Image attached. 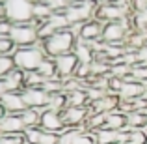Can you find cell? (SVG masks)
<instances>
[{
  "mask_svg": "<svg viewBox=\"0 0 147 144\" xmlns=\"http://www.w3.org/2000/svg\"><path fill=\"white\" fill-rule=\"evenodd\" d=\"M47 58L45 54V49H43V41H37L34 47H22V49H17L13 53V62H15V68L21 69L24 73H30V71H37V68L41 66V62Z\"/></svg>",
  "mask_w": 147,
  "mask_h": 144,
  "instance_id": "cell-1",
  "label": "cell"
},
{
  "mask_svg": "<svg viewBox=\"0 0 147 144\" xmlns=\"http://www.w3.org/2000/svg\"><path fill=\"white\" fill-rule=\"evenodd\" d=\"M76 40L69 30H61V32H56L49 38V40L43 41V49L47 58H58V56H63V54H71L75 51Z\"/></svg>",
  "mask_w": 147,
  "mask_h": 144,
  "instance_id": "cell-2",
  "label": "cell"
},
{
  "mask_svg": "<svg viewBox=\"0 0 147 144\" xmlns=\"http://www.w3.org/2000/svg\"><path fill=\"white\" fill-rule=\"evenodd\" d=\"M4 6H6V19L11 25H28L34 21V4L28 0H4Z\"/></svg>",
  "mask_w": 147,
  "mask_h": 144,
  "instance_id": "cell-3",
  "label": "cell"
},
{
  "mask_svg": "<svg viewBox=\"0 0 147 144\" xmlns=\"http://www.w3.org/2000/svg\"><path fill=\"white\" fill-rule=\"evenodd\" d=\"M97 0H88L82 4H75V6H69L65 10V19H67L69 26L73 25H84V23L95 19V11H97Z\"/></svg>",
  "mask_w": 147,
  "mask_h": 144,
  "instance_id": "cell-4",
  "label": "cell"
},
{
  "mask_svg": "<svg viewBox=\"0 0 147 144\" xmlns=\"http://www.w3.org/2000/svg\"><path fill=\"white\" fill-rule=\"evenodd\" d=\"M9 40L15 43L17 49L22 47H34V45L39 41V32H37V26L34 23L28 25H13L9 32Z\"/></svg>",
  "mask_w": 147,
  "mask_h": 144,
  "instance_id": "cell-5",
  "label": "cell"
},
{
  "mask_svg": "<svg viewBox=\"0 0 147 144\" xmlns=\"http://www.w3.org/2000/svg\"><path fill=\"white\" fill-rule=\"evenodd\" d=\"M130 17V11L125 8L117 6V4H99L97 11H95V19L100 21L102 25L108 23H121Z\"/></svg>",
  "mask_w": 147,
  "mask_h": 144,
  "instance_id": "cell-6",
  "label": "cell"
},
{
  "mask_svg": "<svg viewBox=\"0 0 147 144\" xmlns=\"http://www.w3.org/2000/svg\"><path fill=\"white\" fill-rule=\"evenodd\" d=\"M21 94H22V99H24V103H26L28 109L43 112L50 105V96L43 88H24Z\"/></svg>",
  "mask_w": 147,
  "mask_h": 144,
  "instance_id": "cell-7",
  "label": "cell"
},
{
  "mask_svg": "<svg viewBox=\"0 0 147 144\" xmlns=\"http://www.w3.org/2000/svg\"><path fill=\"white\" fill-rule=\"evenodd\" d=\"M39 127L43 131H47V133H56V135H61L67 129L63 124V118H61V112L54 111V109H45L41 112Z\"/></svg>",
  "mask_w": 147,
  "mask_h": 144,
  "instance_id": "cell-8",
  "label": "cell"
},
{
  "mask_svg": "<svg viewBox=\"0 0 147 144\" xmlns=\"http://www.w3.org/2000/svg\"><path fill=\"white\" fill-rule=\"evenodd\" d=\"M54 62H56V71H58V77H60L61 83L67 81V79H73L76 68H78V64H80L75 53L58 56V58H54Z\"/></svg>",
  "mask_w": 147,
  "mask_h": 144,
  "instance_id": "cell-9",
  "label": "cell"
},
{
  "mask_svg": "<svg viewBox=\"0 0 147 144\" xmlns=\"http://www.w3.org/2000/svg\"><path fill=\"white\" fill-rule=\"evenodd\" d=\"M61 118L67 129H76V127H84L88 120V109H78V107H67L61 111Z\"/></svg>",
  "mask_w": 147,
  "mask_h": 144,
  "instance_id": "cell-10",
  "label": "cell"
},
{
  "mask_svg": "<svg viewBox=\"0 0 147 144\" xmlns=\"http://www.w3.org/2000/svg\"><path fill=\"white\" fill-rule=\"evenodd\" d=\"M102 28L104 25L97 19H91V21L84 23L82 28H80V36H78V41H84V43H93V41H99L102 40Z\"/></svg>",
  "mask_w": 147,
  "mask_h": 144,
  "instance_id": "cell-11",
  "label": "cell"
},
{
  "mask_svg": "<svg viewBox=\"0 0 147 144\" xmlns=\"http://www.w3.org/2000/svg\"><path fill=\"white\" fill-rule=\"evenodd\" d=\"M0 103H2L4 111H6L7 114H22V112L28 109L26 103H24V99H22L21 92H7V94L0 99Z\"/></svg>",
  "mask_w": 147,
  "mask_h": 144,
  "instance_id": "cell-12",
  "label": "cell"
},
{
  "mask_svg": "<svg viewBox=\"0 0 147 144\" xmlns=\"http://www.w3.org/2000/svg\"><path fill=\"white\" fill-rule=\"evenodd\" d=\"M24 124L19 114H6L0 120V137L6 135H22L24 133Z\"/></svg>",
  "mask_w": 147,
  "mask_h": 144,
  "instance_id": "cell-13",
  "label": "cell"
},
{
  "mask_svg": "<svg viewBox=\"0 0 147 144\" xmlns=\"http://www.w3.org/2000/svg\"><path fill=\"white\" fill-rule=\"evenodd\" d=\"M145 92H147V84L138 83V81H132V83H123V86H121V90H119L117 97L121 101H130V103H132L136 97L144 96Z\"/></svg>",
  "mask_w": 147,
  "mask_h": 144,
  "instance_id": "cell-14",
  "label": "cell"
},
{
  "mask_svg": "<svg viewBox=\"0 0 147 144\" xmlns=\"http://www.w3.org/2000/svg\"><path fill=\"white\" fill-rule=\"evenodd\" d=\"M104 127L106 129H112V131H130L129 126H127V114L119 111H114V112H108L106 114V122H104Z\"/></svg>",
  "mask_w": 147,
  "mask_h": 144,
  "instance_id": "cell-15",
  "label": "cell"
},
{
  "mask_svg": "<svg viewBox=\"0 0 147 144\" xmlns=\"http://www.w3.org/2000/svg\"><path fill=\"white\" fill-rule=\"evenodd\" d=\"M24 77H26L24 71H21V69L15 68L13 71H11L7 77H4L2 81H4V84H6L7 92H22L24 90Z\"/></svg>",
  "mask_w": 147,
  "mask_h": 144,
  "instance_id": "cell-16",
  "label": "cell"
},
{
  "mask_svg": "<svg viewBox=\"0 0 147 144\" xmlns=\"http://www.w3.org/2000/svg\"><path fill=\"white\" fill-rule=\"evenodd\" d=\"M90 99H88V92L84 88L73 90L67 94V107H78V109H88Z\"/></svg>",
  "mask_w": 147,
  "mask_h": 144,
  "instance_id": "cell-17",
  "label": "cell"
},
{
  "mask_svg": "<svg viewBox=\"0 0 147 144\" xmlns=\"http://www.w3.org/2000/svg\"><path fill=\"white\" fill-rule=\"evenodd\" d=\"M37 73L43 77V81L60 79V77H58V71H56V62H54V58H45V60L41 62V66L37 68Z\"/></svg>",
  "mask_w": 147,
  "mask_h": 144,
  "instance_id": "cell-18",
  "label": "cell"
},
{
  "mask_svg": "<svg viewBox=\"0 0 147 144\" xmlns=\"http://www.w3.org/2000/svg\"><path fill=\"white\" fill-rule=\"evenodd\" d=\"M127 126L130 131L134 129H147V112L134 111L130 114H127Z\"/></svg>",
  "mask_w": 147,
  "mask_h": 144,
  "instance_id": "cell-19",
  "label": "cell"
},
{
  "mask_svg": "<svg viewBox=\"0 0 147 144\" xmlns=\"http://www.w3.org/2000/svg\"><path fill=\"white\" fill-rule=\"evenodd\" d=\"M73 53L76 54V58H78L80 64H93V62H95L93 51H91V47L88 43H84V41H78Z\"/></svg>",
  "mask_w": 147,
  "mask_h": 144,
  "instance_id": "cell-20",
  "label": "cell"
},
{
  "mask_svg": "<svg viewBox=\"0 0 147 144\" xmlns=\"http://www.w3.org/2000/svg\"><path fill=\"white\" fill-rule=\"evenodd\" d=\"M93 137H95V142L97 144H117V141H119V133L117 131L106 129V127L95 131Z\"/></svg>",
  "mask_w": 147,
  "mask_h": 144,
  "instance_id": "cell-21",
  "label": "cell"
},
{
  "mask_svg": "<svg viewBox=\"0 0 147 144\" xmlns=\"http://www.w3.org/2000/svg\"><path fill=\"white\" fill-rule=\"evenodd\" d=\"M24 124V127H39V120H41V112L39 111H34V109H26L22 114H19Z\"/></svg>",
  "mask_w": 147,
  "mask_h": 144,
  "instance_id": "cell-22",
  "label": "cell"
},
{
  "mask_svg": "<svg viewBox=\"0 0 147 144\" xmlns=\"http://www.w3.org/2000/svg\"><path fill=\"white\" fill-rule=\"evenodd\" d=\"M49 25L52 26L56 32H61V30H69V23L65 19V13H52L49 19Z\"/></svg>",
  "mask_w": 147,
  "mask_h": 144,
  "instance_id": "cell-23",
  "label": "cell"
},
{
  "mask_svg": "<svg viewBox=\"0 0 147 144\" xmlns=\"http://www.w3.org/2000/svg\"><path fill=\"white\" fill-rule=\"evenodd\" d=\"M41 133H43V129L41 127H28V129H24V142L26 144H39V139H41Z\"/></svg>",
  "mask_w": 147,
  "mask_h": 144,
  "instance_id": "cell-24",
  "label": "cell"
},
{
  "mask_svg": "<svg viewBox=\"0 0 147 144\" xmlns=\"http://www.w3.org/2000/svg\"><path fill=\"white\" fill-rule=\"evenodd\" d=\"M130 75L138 81V83L147 84V64H136L130 68Z\"/></svg>",
  "mask_w": 147,
  "mask_h": 144,
  "instance_id": "cell-25",
  "label": "cell"
},
{
  "mask_svg": "<svg viewBox=\"0 0 147 144\" xmlns=\"http://www.w3.org/2000/svg\"><path fill=\"white\" fill-rule=\"evenodd\" d=\"M75 79L80 81V83H86V79H93L91 75V64H78L75 71Z\"/></svg>",
  "mask_w": 147,
  "mask_h": 144,
  "instance_id": "cell-26",
  "label": "cell"
},
{
  "mask_svg": "<svg viewBox=\"0 0 147 144\" xmlns=\"http://www.w3.org/2000/svg\"><path fill=\"white\" fill-rule=\"evenodd\" d=\"M127 144H147V131L145 129H134L129 133Z\"/></svg>",
  "mask_w": 147,
  "mask_h": 144,
  "instance_id": "cell-27",
  "label": "cell"
},
{
  "mask_svg": "<svg viewBox=\"0 0 147 144\" xmlns=\"http://www.w3.org/2000/svg\"><path fill=\"white\" fill-rule=\"evenodd\" d=\"M45 4L52 10V13H65V10L69 8L67 0H45Z\"/></svg>",
  "mask_w": 147,
  "mask_h": 144,
  "instance_id": "cell-28",
  "label": "cell"
},
{
  "mask_svg": "<svg viewBox=\"0 0 147 144\" xmlns=\"http://www.w3.org/2000/svg\"><path fill=\"white\" fill-rule=\"evenodd\" d=\"M0 144H26L24 135H6L0 137Z\"/></svg>",
  "mask_w": 147,
  "mask_h": 144,
  "instance_id": "cell-29",
  "label": "cell"
},
{
  "mask_svg": "<svg viewBox=\"0 0 147 144\" xmlns=\"http://www.w3.org/2000/svg\"><path fill=\"white\" fill-rule=\"evenodd\" d=\"M58 142H60V135H56V133H47V131H43V133H41L39 144H58Z\"/></svg>",
  "mask_w": 147,
  "mask_h": 144,
  "instance_id": "cell-30",
  "label": "cell"
},
{
  "mask_svg": "<svg viewBox=\"0 0 147 144\" xmlns=\"http://www.w3.org/2000/svg\"><path fill=\"white\" fill-rule=\"evenodd\" d=\"M75 144H97L95 142L93 133H88V131H82L78 137L75 139Z\"/></svg>",
  "mask_w": 147,
  "mask_h": 144,
  "instance_id": "cell-31",
  "label": "cell"
},
{
  "mask_svg": "<svg viewBox=\"0 0 147 144\" xmlns=\"http://www.w3.org/2000/svg\"><path fill=\"white\" fill-rule=\"evenodd\" d=\"M11 28H13V25H11L7 19H4V21H0V38H7L11 32Z\"/></svg>",
  "mask_w": 147,
  "mask_h": 144,
  "instance_id": "cell-32",
  "label": "cell"
},
{
  "mask_svg": "<svg viewBox=\"0 0 147 144\" xmlns=\"http://www.w3.org/2000/svg\"><path fill=\"white\" fill-rule=\"evenodd\" d=\"M136 64H147V45L136 51Z\"/></svg>",
  "mask_w": 147,
  "mask_h": 144,
  "instance_id": "cell-33",
  "label": "cell"
},
{
  "mask_svg": "<svg viewBox=\"0 0 147 144\" xmlns=\"http://www.w3.org/2000/svg\"><path fill=\"white\" fill-rule=\"evenodd\" d=\"M6 19V6H4V0H0V21Z\"/></svg>",
  "mask_w": 147,
  "mask_h": 144,
  "instance_id": "cell-34",
  "label": "cell"
},
{
  "mask_svg": "<svg viewBox=\"0 0 147 144\" xmlns=\"http://www.w3.org/2000/svg\"><path fill=\"white\" fill-rule=\"evenodd\" d=\"M6 94H7V88H6V84H4V81L0 79V99H2Z\"/></svg>",
  "mask_w": 147,
  "mask_h": 144,
  "instance_id": "cell-35",
  "label": "cell"
},
{
  "mask_svg": "<svg viewBox=\"0 0 147 144\" xmlns=\"http://www.w3.org/2000/svg\"><path fill=\"white\" fill-rule=\"evenodd\" d=\"M82 2H88V0H67L69 6H75V4H82Z\"/></svg>",
  "mask_w": 147,
  "mask_h": 144,
  "instance_id": "cell-36",
  "label": "cell"
},
{
  "mask_svg": "<svg viewBox=\"0 0 147 144\" xmlns=\"http://www.w3.org/2000/svg\"><path fill=\"white\" fill-rule=\"evenodd\" d=\"M117 0H97V4H115Z\"/></svg>",
  "mask_w": 147,
  "mask_h": 144,
  "instance_id": "cell-37",
  "label": "cell"
},
{
  "mask_svg": "<svg viewBox=\"0 0 147 144\" xmlns=\"http://www.w3.org/2000/svg\"><path fill=\"white\" fill-rule=\"evenodd\" d=\"M6 114H7V112H6V111H4V107H2V103H0V120H2V118H4V116H6Z\"/></svg>",
  "mask_w": 147,
  "mask_h": 144,
  "instance_id": "cell-38",
  "label": "cell"
},
{
  "mask_svg": "<svg viewBox=\"0 0 147 144\" xmlns=\"http://www.w3.org/2000/svg\"><path fill=\"white\" fill-rule=\"evenodd\" d=\"M28 2H32V4H39V2H45V0H28Z\"/></svg>",
  "mask_w": 147,
  "mask_h": 144,
  "instance_id": "cell-39",
  "label": "cell"
},
{
  "mask_svg": "<svg viewBox=\"0 0 147 144\" xmlns=\"http://www.w3.org/2000/svg\"><path fill=\"white\" fill-rule=\"evenodd\" d=\"M145 2H147V0H145Z\"/></svg>",
  "mask_w": 147,
  "mask_h": 144,
  "instance_id": "cell-40",
  "label": "cell"
}]
</instances>
